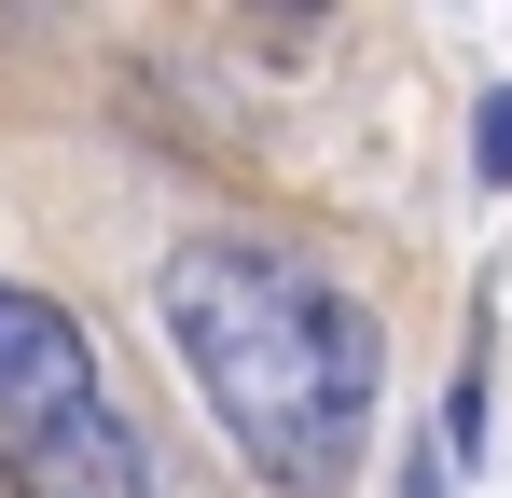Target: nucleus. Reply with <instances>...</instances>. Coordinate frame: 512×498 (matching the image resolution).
I'll list each match as a JSON object with an SVG mask.
<instances>
[{"mask_svg": "<svg viewBox=\"0 0 512 498\" xmlns=\"http://www.w3.org/2000/svg\"><path fill=\"white\" fill-rule=\"evenodd\" d=\"M153 319H167L194 402L222 415V443L250 457V485L277 498H333L374 443V388H388V346L346 305L319 263L250 236H194L153 277Z\"/></svg>", "mask_w": 512, "mask_h": 498, "instance_id": "obj_1", "label": "nucleus"}, {"mask_svg": "<svg viewBox=\"0 0 512 498\" xmlns=\"http://www.w3.org/2000/svg\"><path fill=\"white\" fill-rule=\"evenodd\" d=\"M0 485L14 498H139V443L97 388V346L28 277H0Z\"/></svg>", "mask_w": 512, "mask_h": 498, "instance_id": "obj_2", "label": "nucleus"}, {"mask_svg": "<svg viewBox=\"0 0 512 498\" xmlns=\"http://www.w3.org/2000/svg\"><path fill=\"white\" fill-rule=\"evenodd\" d=\"M485 166L512 180V97H485Z\"/></svg>", "mask_w": 512, "mask_h": 498, "instance_id": "obj_3", "label": "nucleus"}]
</instances>
